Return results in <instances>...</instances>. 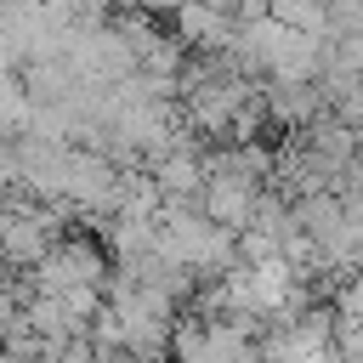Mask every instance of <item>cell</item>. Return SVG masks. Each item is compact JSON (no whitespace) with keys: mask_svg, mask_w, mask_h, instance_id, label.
<instances>
[{"mask_svg":"<svg viewBox=\"0 0 363 363\" xmlns=\"http://www.w3.org/2000/svg\"><path fill=\"white\" fill-rule=\"evenodd\" d=\"M34 284L45 295L79 289V284H102V255L91 244H51L45 255H34Z\"/></svg>","mask_w":363,"mask_h":363,"instance_id":"cell-1","label":"cell"},{"mask_svg":"<svg viewBox=\"0 0 363 363\" xmlns=\"http://www.w3.org/2000/svg\"><path fill=\"white\" fill-rule=\"evenodd\" d=\"M6 318H11V301H6V295H0V329H6Z\"/></svg>","mask_w":363,"mask_h":363,"instance_id":"cell-2","label":"cell"}]
</instances>
